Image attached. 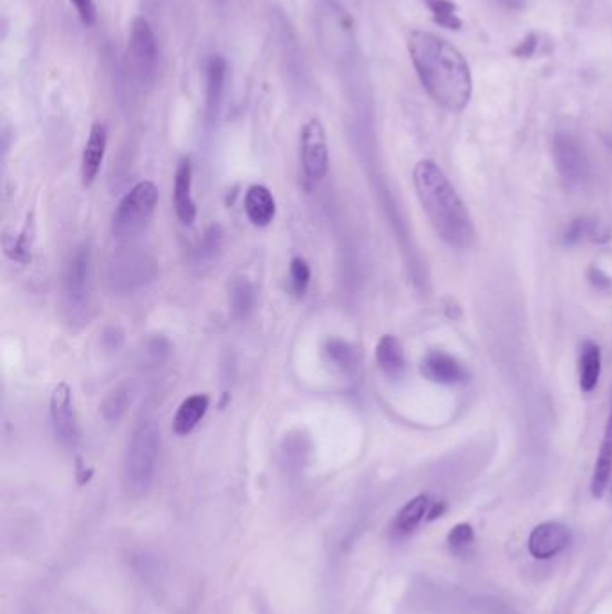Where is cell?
<instances>
[{"label": "cell", "mask_w": 612, "mask_h": 614, "mask_svg": "<svg viewBox=\"0 0 612 614\" xmlns=\"http://www.w3.org/2000/svg\"><path fill=\"white\" fill-rule=\"evenodd\" d=\"M408 51L429 97L447 112L465 110L473 96V76L464 54L444 38L420 29L408 35Z\"/></svg>", "instance_id": "obj_1"}, {"label": "cell", "mask_w": 612, "mask_h": 614, "mask_svg": "<svg viewBox=\"0 0 612 614\" xmlns=\"http://www.w3.org/2000/svg\"><path fill=\"white\" fill-rule=\"evenodd\" d=\"M413 184L422 209L428 214L433 229L447 245L465 250L474 245V230L471 214L464 202L449 184L444 171L431 160H422L413 171Z\"/></svg>", "instance_id": "obj_2"}, {"label": "cell", "mask_w": 612, "mask_h": 614, "mask_svg": "<svg viewBox=\"0 0 612 614\" xmlns=\"http://www.w3.org/2000/svg\"><path fill=\"white\" fill-rule=\"evenodd\" d=\"M160 455V428L157 422H140L133 431L124 458V489L130 496H142L155 478Z\"/></svg>", "instance_id": "obj_3"}, {"label": "cell", "mask_w": 612, "mask_h": 614, "mask_svg": "<svg viewBox=\"0 0 612 614\" xmlns=\"http://www.w3.org/2000/svg\"><path fill=\"white\" fill-rule=\"evenodd\" d=\"M158 203V189L153 182H139L124 196L112 216V232L117 239H132L148 227Z\"/></svg>", "instance_id": "obj_4"}, {"label": "cell", "mask_w": 612, "mask_h": 614, "mask_svg": "<svg viewBox=\"0 0 612 614\" xmlns=\"http://www.w3.org/2000/svg\"><path fill=\"white\" fill-rule=\"evenodd\" d=\"M90 273H92V255L88 246H81L70 257L65 277H63V300L65 309L72 318H85V311L90 306Z\"/></svg>", "instance_id": "obj_5"}, {"label": "cell", "mask_w": 612, "mask_h": 614, "mask_svg": "<svg viewBox=\"0 0 612 614\" xmlns=\"http://www.w3.org/2000/svg\"><path fill=\"white\" fill-rule=\"evenodd\" d=\"M300 160L309 182L324 180L329 171V144L324 124L311 119L300 132Z\"/></svg>", "instance_id": "obj_6"}, {"label": "cell", "mask_w": 612, "mask_h": 614, "mask_svg": "<svg viewBox=\"0 0 612 614\" xmlns=\"http://www.w3.org/2000/svg\"><path fill=\"white\" fill-rule=\"evenodd\" d=\"M128 56L133 71L137 72L140 78H149L155 72L158 60L157 40L146 18L137 17L132 22V31L128 38Z\"/></svg>", "instance_id": "obj_7"}, {"label": "cell", "mask_w": 612, "mask_h": 614, "mask_svg": "<svg viewBox=\"0 0 612 614\" xmlns=\"http://www.w3.org/2000/svg\"><path fill=\"white\" fill-rule=\"evenodd\" d=\"M51 419L56 439L60 440L65 448H74L79 440V426L72 403V390L67 383H60L53 390Z\"/></svg>", "instance_id": "obj_8"}, {"label": "cell", "mask_w": 612, "mask_h": 614, "mask_svg": "<svg viewBox=\"0 0 612 614\" xmlns=\"http://www.w3.org/2000/svg\"><path fill=\"white\" fill-rule=\"evenodd\" d=\"M571 532L566 525L557 521H546L532 530L528 537V552L539 561H548L557 557L568 548Z\"/></svg>", "instance_id": "obj_9"}, {"label": "cell", "mask_w": 612, "mask_h": 614, "mask_svg": "<svg viewBox=\"0 0 612 614\" xmlns=\"http://www.w3.org/2000/svg\"><path fill=\"white\" fill-rule=\"evenodd\" d=\"M553 151H555V160H557L560 175L564 176L569 184H578L586 178V157L573 137H569L566 133L557 135Z\"/></svg>", "instance_id": "obj_10"}, {"label": "cell", "mask_w": 612, "mask_h": 614, "mask_svg": "<svg viewBox=\"0 0 612 614\" xmlns=\"http://www.w3.org/2000/svg\"><path fill=\"white\" fill-rule=\"evenodd\" d=\"M106 142H108V132L103 123H94L88 133V141L81 157V182L85 187L96 182L97 175L105 160Z\"/></svg>", "instance_id": "obj_11"}, {"label": "cell", "mask_w": 612, "mask_h": 614, "mask_svg": "<svg viewBox=\"0 0 612 614\" xmlns=\"http://www.w3.org/2000/svg\"><path fill=\"white\" fill-rule=\"evenodd\" d=\"M175 211L178 220L184 225H193L196 221V203L193 200V166L189 158H182L176 167L175 175Z\"/></svg>", "instance_id": "obj_12"}, {"label": "cell", "mask_w": 612, "mask_h": 614, "mask_svg": "<svg viewBox=\"0 0 612 614\" xmlns=\"http://www.w3.org/2000/svg\"><path fill=\"white\" fill-rule=\"evenodd\" d=\"M422 374L438 385H458L465 381V370L455 358L446 352L431 351L422 360Z\"/></svg>", "instance_id": "obj_13"}, {"label": "cell", "mask_w": 612, "mask_h": 614, "mask_svg": "<svg viewBox=\"0 0 612 614\" xmlns=\"http://www.w3.org/2000/svg\"><path fill=\"white\" fill-rule=\"evenodd\" d=\"M245 212L255 227H268L277 212L272 191L264 185H250L245 194Z\"/></svg>", "instance_id": "obj_14"}, {"label": "cell", "mask_w": 612, "mask_h": 614, "mask_svg": "<svg viewBox=\"0 0 612 614\" xmlns=\"http://www.w3.org/2000/svg\"><path fill=\"white\" fill-rule=\"evenodd\" d=\"M612 476V403L609 410V419L605 426L604 440H602V448L598 453L596 460L595 471L591 478V494L596 500H600L604 496Z\"/></svg>", "instance_id": "obj_15"}, {"label": "cell", "mask_w": 612, "mask_h": 614, "mask_svg": "<svg viewBox=\"0 0 612 614\" xmlns=\"http://www.w3.org/2000/svg\"><path fill=\"white\" fill-rule=\"evenodd\" d=\"M209 395L196 394L187 397L180 404L175 419H173V433L178 437H185L202 422L205 413L209 410Z\"/></svg>", "instance_id": "obj_16"}, {"label": "cell", "mask_w": 612, "mask_h": 614, "mask_svg": "<svg viewBox=\"0 0 612 614\" xmlns=\"http://www.w3.org/2000/svg\"><path fill=\"white\" fill-rule=\"evenodd\" d=\"M376 360L379 369L385 372L388 378L397 379L403 376L406 369L404 349L395 336H383L376 347Z\"/></svg>", "instance_id": "obj_17"}, {"label": "cell", "mask_w": 612, "mask_h": 614, "mask_svg": "<svg viewBox=\"0 0 612 614\" xmlns=\"http://www.w3.org/2000/svg\"><path fill=\"white\" fill-rule=\"evenodd\" d=\"M429 507H431V501H429L428 494H420L417 498L408 501L403 509L399 510V514L395 516V534H399V536L411 534L422 523V519L428 516Z\"/></svg>", "instance_id": "obj_18"}, {"label": "cell", "mask_w": 612, "mask_h": 614, "mask_svg": "<svg viewBox=\"0 0 612 614\" xmlns=\"http://www.w3.org/2000/svg\"><path fill=\"white\" fill-rule=\"evenodd\" d=\"M133 386L130 381H123L119 385L114 386L108 394H106L103 403H101V415L106 422L117 424L124 417L126 410L132 404Z\"/></svg>", "instance_id": "obj_19"}, {"label": "cell", "mask_w": 612, "mask_h": 614, "mask_svg": "<svg viewBox=\"0 0 612 614\" xmlns=\"http://www.w3.org/2000/svg\"><path fill=\"white\" fill-rule=\"evenodd\" d=\"M602 372V352L600 347L593 342L582 345L580 352V388L584 392H593Z\"/></svg>", "instance_id": "obj_20"}, {"label": "cell", "mask_w": 612, "mask_h": 614, "mask_svg": "<svg viewBox=\"0 0 612 614\" xmlns=\"http://www.w3.org/2000/svg\"><path fill=\"white\" fill-rule=\"evenodd\" d=\"M607 239H609V232L598 221L589 220V218H580V220L573 221L564 234L566 245H578V243H584V241L602 243Z\"/></svg>", "instance_id": "obj_21"}, {"label": "cell", "mask_w": 612, "mask_h": 614, "mask_svg": "<svg viewBox=\"0 0 612 614\" xmlns=\"http://www.w3.org/2000/svg\"><path fill=\"white\" fill-rule=\"evenodd\" d=\"M228 304L236 318H246L255 306L254 286L246 279H234L228 286Z\"/></svg>", "instance_id": "obj_22"}, {"label": "cell", "mask_w": 612, "mask_h": 614, "mask_svg": "<svg viewBox=\"0 0 612 614\" xmlns=\"http://www.w3.org/2000/svg\"><path fill=\"white\" fill-rule=\"evenodd\" d=\"M225 76H227L225 60L221 56L210 58L209 67H207V105H209L210 112H214L221 101L223 88H225Z\"/></svg>", "instance_id": "obj_23"}, {"label": "cell", "mask_w": 612, "mask_h": 614, "mask_svg": "<svg viewBox=\"0 0 612 614\" xmlns=\"http://www.w3.org/2000/svg\"><path fill=\"white\" fill-rule=\"evenodd\" d=\"M325 356L334 369L349 372L356 365V352L350 347L349 343L343 342L340 338H331L325 342Z\"/></svg>", "instance_id": "obj_24"}, {"label": "cell", "mask_w": 612, "mask_h": 614, "mask_svg": "<svg viewBox=\"0 0 612 614\" xmlns=\"http://www.w3.org/2000/svg\"><path fill=\"white\" fill-rule=\"evenodd\" d=\"M428 6L433 20L438 26L447 27V29H460L462 20L456 13V6L451 0H422Z\"/></svg>", "instance_id": "obj_25"}, {"label": "cell", "mask_w": 612, "mask_h": 614, "mask_svg": "<svg viewBox=\"0 0 612 614\" xmlns=\"http://www.w3.org/2000/svg\"><path fill=\"white\" fill-rule=\"evenodd\" d=\"M311 281V270L304 259L295 257L289 266V291L300 299L306 295L307 286Z\"/></svg>", "instance_id": "obj_26"}, {"label": "cell", "mask_w": 612, "mask_h": 614, "mask_svg": "<svg viewBox=\"0 0 612 614\" xmlns=\"http://www.w3.org/2000/svg\"><path fill=\"white\" fill-rule=\"evenodd\" d=\"M474 543V530L469 523H458L456 527L451 528V532L447 534V544L455 550H465L467 546Z\"/></svg>", "instance_id": "obj_27"}, {"label": "cell", "mask_w": 612, "mask_h": 614, "mask_svg": "<svg viewBox=\"0 0 612 614\" xmlns=\"http://www.w3.org/2000/svg\"><path fill=\"white\" fill-rule=\"evenodd\" d=\"M70 4L78 11L79 18L85 26H92L96 22V4L94 0H70Z\"/></svg>", "instance_id": "obj_28"}, {"label": "cell", "mask_w": 612, "mask_h": 614, "mask_svg": "<svg viewBox=\"0 0 612 614\" xmlns=\"http://www.w3.org/2000/svg\"><path fill=\"white\" fill-rule=\"evenodd\" d=\"M589 279H591V282L595 284L598 290H607V288L611 286L609 277H607L602 270H598V268H591V272H589Z\"/></svg>", "instance_id": "obj_29"}, {"label": "cell", "mask_w": 612, "mask_h": 614, "mask_svg": "<svg viewBox=\"0 0 612 614\" xmlns=\"http://www.w3.org/2000/svg\"><path fill=\"white\" fill-rule=\"evenodd\" d=\"M444 510H446V505H444L442 501H438V503H435V505H431L428 512V521H433V519L440 518V516L444 514Z\"/></svg>", "instance_id": "obj_30"}, {"label": "cell", "mask_w": 612, "mask_h": 614, "mask_svg": "<svg viewBox=\"0 0 612 614\" xmlns=\"http://www.w3.org/2000/svg\"><path fill=\"white\" fill-rule=\"evenodd\" d=\"M498 2H501L503 6H507V8L516 9V11L525 9L526 4H528V0H498Z\"/></svg>", "instance_id": "obj_31"}]
</instances>
